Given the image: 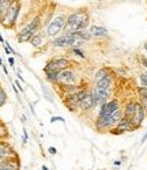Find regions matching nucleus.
Listing matches in <instances>:
<instances>
[{"mask_svg":"<svg viewBox=\"0 0 147 170\" xmlns=\"http://www.w3.org/2000/svg\"><path fill=\"white\" fill-rule=\"evenodd\" d=\"M112 82H113V78H112V75H109L106 78L101 79V80L95 82V87H98V89H110Z\"/></svg>","mask_w":147,"mask_h":170,"instance_id":"18","label":"nucleus"},{"mask_svg":"<svg viewBox=\"0 0 147 170\" xmlns=\"http://www.w3.org/2000/svg\"><path fill=\"white\" fill-rule=\"evenodd\" d=\"M145 117H146V112H145V109H143V108H142V105H140L139 102H138L136 109H135L134 116L131 117V121H132V125H134V128L139 127V125L142 124V121L145 120Z\"/></svg>","mask_w":147,"mask_h":170,"instance_id":"11","label":"nucleus"},{"mask_svg":"<svg viewBox=\"0 0 147 170\" xmlns=\"http://www.w3.org/2000/svg\"><path fill=\"white\" fill-rule=\"evenodd\" d=\"M42 170H49V169L46 168V166H42Z\"/></svg>","mask_w":147,"mask_h":170,"instance_id":"36","label":"nucleus"},{"mask_svg":"<svg viewBox=\"0 0 147 170\" xmlns=\"http://www.w3.org/2000/svg\"><path fill=\"white\" fill-rule=\"evenodd\" d=\"M78 108L82 110V112H87V110L93 109L94 108V101H93V94L91 91H86L83 98L79 101V105Z\"/></svg>","mask_w":147,"mask_h":170,"instance_id":"12","label":"nucleus"},{"mask_svg":"<svg viewBox=\"0 0 147 170\" xmlns=\"http://www.w3.org/2000/svg\"><path fill=\"white\" fill-rule=\"evenodd\" d=\"M86 18H90L86 10H79V11H75V12L70 14L68 18H67L66 29H64V30H66L67 33H72V31H76L78 26L81 25V22H82V20H84Z\"/></svg>","mask_w":147,"mask_h":170,"instance_id":"2","label":"nucleus"},{"mask_svg":"<svg viewBox=\"0 0 147 170\" xmlns=\"http://www.w3.org/2000/svg\"><path fill=\"white\" fill-rule=\"evenodd\" d=\"M57 83L63 84V86H72L76 83V74L72 69H66V71L59 72Z\"/></svg>","mask_w":147,"mask_h":170,"instance_id":"9","label":"nucleus"},{"mask_svg":"<svg viewBox=\"0 0 147 170\" xmlns=\"http://www.w3.org/2000/svg\"><path fill=\"white\" fill-rule=\"evenodd\" d=\"M140 82H142L143 87H146V89H147V72H145V74L140 75Z\"/></svg>","mask_w":147,"mask_h":170,"instance_id":"26","label":"nucleus"},{"mask_svg":"<svg viewBox=\"0 0 147 170\" xmlns=\"http://www.w3.org/2000/svg\"><path fill=\"white\" fill-rule=\"evenodd\" d=\"M72 53L74 55H78L81 58H84V53H83V52H81L79 49H72Z\"/></svg>","mask_w":147,"mask_h":170,"instance_id":"27","label":"nucleus"},{"mask_svg":"<svg viewBox=\"0 0 147 170\" xmlns=\"http://www.w3.org/2000/svg\"><path fill=\"white\" fill-rule=\"evenodd\" d=\"M71 66V61L66 57H55L49 61L48 64L45 66L44 71L45 74H49V72H61V71H66V69L70 68Z\"/></svg>","mask_w":147,"mask_h":170,"instance_id":"4","label":"nucleus"},{"mask_svg":"<svg viewBox=\"0 0 147 170\" xmlns=\"http://www.w3.org/2000/svg\"><path fill=\"white\" fill-rule=\"evenodd\" d=\"M2 161H3V159H2V158H0V162H2Z\"/></svg>","mask_w":147,"mask_h":170,"instance_id":"39","label":"nucleus"},{"mask_svg":"<svg viewBox=\"0 0 147 170\" xmlns=\"http://www.w3.org/2000/svg\"><path fill=\"white\" fill-rule=\"evenodd\" d=\"M0 42H4V40H3V37H2V34H0Z\"/></svg>","mask_w":147,"mask_h":170,"instance_id":"35","label":"nucleus"},{"mask_svg":"<svg viewBox=\"0 0 147 170\" xmlns=\"http://www.w3.org/2000/svg\"><path fill=\"white\" fill-rule=\"evenodd\" d=\"M117 109H120V102L117 101V99H110V101H108L106 104L101 105L98 117H106V116L112 114L114 110H117Z\"/></svg>","mask_w":147,"mask_h":170,"instance_id":"10","label":"nucleus"},{"mask_svg":"<svg viewBox=\"0 0 147 170\" xmlns=\"http://www.w3.org/2000/svg\"><path fill=\"white\" fill-rule=\"evenodd\" d=\"M38 26H40V16H36V18L31 20L27 26H25V27L19 31V34H33L34 36V34H36V30L38 29Z\"/></svg>","mask_w":147,"mask_h":170,"instance_id":"14","label":"nucleus"},{"mask_svg":"<svg viewBox=\"0 0 147 170\" xmlns=\"http://www.w3.org/2000/svg\"><path fill=\"white\" fill-rule=\"evenodd\" d=\"M138 93H139V97L147 98V89L146 87H139V89H138Z\"/></svg>","mask_w":147,"mask_h":170,"instance_id":"25","label":"nucleus"},{"mask_svg":"<svg viewBox=\"0 0 147 170\" xmlns=\"http://www.w3.org/2000/svg\"><path fill=\"white\" fill-rule=\"evenodd\" d=\"M82 44H83V41L74 38L71 33H66L64 36L55 38L52 45H53L55 48H74V49H76L78 46H81Z\"/></svg>","mask_w":147,"mask_h":170,"instance_id":"3","label":"nucleus"},{"mask_svg":"<svg viewBox=\"0 0 147 170\" xmlns=\"http://www.w3.org/2000/svg\"><path fill=\"white\" fill-rule=\"evenodd\" d=\"M136 105H138V102H135V101L128 102V104L125 105V109H124V117H128V119H131V117L134 116V113H135Z\"/></svg>","mask_w":147,"mask_h":170,"instance_id":"19","label":"nucleus"},{"mask_svg":"<svg viewBox=\"0 0 147 170\" xmlns=\"http://www.w3.org/2000/svg\"><path fill=\"white\" fill-rule=\"evenodd\" d=\"M89 33L91 38H105L108 36V29L105 26H99V25H91L89 27Z\"/></svg>","mask_w":147,"mask_h":170,"instance_id":"13","label":"nucleus"},{"mask_svg":"<svg viewBox=\"0 0 147 170\" xmlns=\"http://www.w3.org/2000/svg\"><path fill=\"white\" fill-rule=\"evenodd\" d=\"M30 42H31V45H33L34 48H38V46L42 44V36H41V34H34V36L31 37Z\"/></svg>","mask_w":147,"mask_h":170,"instance_id":"22","label":"nucleus"},{"mask_svg":"<svg viewBox=\"0 0 147 170\" xmlns=\"http://www.w3.org/2000/svg\"><path fill=\"white\" fill-rule=\"evenodd\" d=\"M48 151L51 152V154H53V155L56 154V152H57V151H56V148H55V147H49V150H48Z\"/></svg>","mask_w":147,"mask_h":170,"instance_id":"30","label":"nucleus"},{"mask_svg":"<svg viewBox=\"0 0 147 170\" xmlns=\"http://www.w3.org/2000/svg\"><path fill=\"white\" fill-rule=\"evenodd\" d=\"M8 63H10V66H14V58L10 57V58H8Z\"/></svg>","mask_w":147,"mask_h":170,"instance_id":"33","label":"nucleus"},{"mask_svg":"<svg viewBox=\"0 0 147 170\" xmlns=\"http://www.w3.org/2000/svg\"><path fill=\"white\" fill-rule=\"evenodd\" d=\"M60 86V90L64 93V94H67V97L71 95V94H75V93L81 91V90H84L82 86H78V84H72V86H63V84H59Z\"/></svg>","mask_w":147,"mask_h":170,"instance_id":"16","label":"nucleus"},{"mask_svg":"<svg viewBox=\"0 0 147 170\" xmlns=\"http://www.w3.org/2000/svg\"><path fill=\"white\" fill-rule=\"evenodd\" d=\"M19 8H20L19 2H13V4H11L10 10L7 11V14L0 19V22H2V25L4 26V27H11V26L15 25L16 19H18Z\"/></svg>","mask_w":147,"mask_h":170,"instance_id":"5","label":"nucleus"},{"mask_svg":"<svg viewBox=\"0 0 147 170\" xmlns=\"http://www.w3.org/2000/svg\"><path fill=\"white\" fill-rule=\"evenodd\" d=\"M93 94V101H94V106H98V105H104L109 101L110 98V89H95L91 91Z\"/></svg>","mask_w":147,"mask_h":170,"instance_id":"7","label":"nucleus"},{"mask_svg":"<svg viewBox=\"0 0 147 170\" xmlns=\"http://www.w3.org/2000/svg\"><path fill=\"white\" fill-rule=\"evenodd\" d=\"M55 121H61V122H64V119H63V117H59V116L52 117V119H51V122H55Z\"/></svg>","mask_w":147,"mask_h":170,"instance_id":"28","label":"nucleus"},{"mask_svg":"<svg viewBox=\"0 0 147 170\" xmlns=\"http://www.w3.org/2000/svg\"><path fill=\"white\" fill-rule=\"evenodd\" d=\"M145 49H146V52H147V44H146V45H145Z\"/></svg>","mask_w":147,"mask_h":170,"instance_id":"38","label":"nucleus"},{"mask_svg":"<svg viewBox=\"0 0 147 170\" xmlns=\"http://www.w3.org/2000/svg\"><path fill=\"white\" fill-rule=\"evenodd\" d=\"M124 117V112H123L121 109H117L114 110L112 114L106 117H98L95 121V127L98 131H110L112 128H114L117 124H119V121Z\"/></svg>","mask_w":147,"mask_h":170,"instance_id":"1","label":"nucleus"},{"mask_svg":"<svg viewBox=\"0 0 147 170\" xmlns=\"http://www.w3.org/2000/svg\"><path fill=\"white\" fill-rule=\"evenodd\" d=\"M110 75V71L108 68H101L98 72L95 74V76H94V79H95V82H98V80H101V79H104V78H106V76H109Z\"/></svg>","mask_w":147,"mask_h":170,"instance_id":"21","label":"nucleus"},{"mask_svg":"<svg viewBox=\"0 0 147 170\" xmlns=\"http://www.w3.org/2000/svg\"><path fill=\"white\" fill-rule=\"evenodd\" d=\"M57 76H59L57 72H49V74H46V79H48V82L57 83Z\"/></svg>","mask_w":147,"mask_h":170,"instance_id":"23","label":"nucleus"},{"mask_svg":"<svg viewBox=\"0 0 147 170\" xmlns=\"http://www.w3.org/2000/svg\"><path fill=\"white\" fill-rule=\"evenodd\" d=\"M5 101H7V94H5V91L2 89V87H0V106H2V105H4Z\"/></svg>","mask_w":147,"mask_h":170,"instance_id":"24","label":"nucleus"},{"mask_svg":"<svg viewBox=\"0 0 147 170\" xmlns=\"http://www.w3.org/2000/svg\"><path fill=\"white\" fill-rule=\"evenodd\" d=\"M11 4H13V2H10V0H0V19L7 14V11L10 10Z\"/></svg>","mask_w":147,"mask_h":170,"instance_id":"20","label":"nucleus"},{"mask_svg":"<svg viewBox=\"0 0 147 170\" xmlns=\"http://www.w3.org/2000/svg\"><path fill=\"white\" fill-rule=\"evenodd\" d=\"M72 37L76 38V40H81V41H90L91 40V36H90V33L87 30H81V31H72Z\"/></svg>","mask_w":147,"mask_h":170,"instance_id":"17","label":"nucleus"},{"mask_svg":"<svg viewBox=\"0 0 147 170\" xmlns=\"http://www.w3.org/2000/svg\"><path fill=\"white\" fill-rule=\"evenodd\" d=\"M142 63H143V66L147 68V58L146 57H142Z\"/></svg>","mask_w":147,"mask_h":170,"instance_id":"31","label":"nucleus"},{"mask_svg":"<svg viewBox=\"0 0 147 170\" xmlns=\"http://www.w3.org/2000/svg\"><path fill=\"white\" fill-rule=\"evenodd\" d=\"M22 142H23V144H26V143H27V132H26V129H23V137H22Z\"/></svg>","mask_w":147,"mask_h":170,"instance_id":"29","label":"nucleus"},{"mask_svg":"<svg viewBox=\"0 0 147 170\" xmlns=\"http://www.w3.org/2000/svg\"><path fill=\"white\" fill-rule=\"evenodd\" d=\"M146 140H147V133L145 135V136H143V139H142V142H146Z\"/></svg>","mask_w":147,"mask_h":170,"instance_id":"34","label":"nucleus"},{"mask_svg":"<svg viewBox=\"0 0 147 170\" xmlns=\"http://www.w3.org/2000/svg\"><path fill=\"white\" fill-rule=\"evenodd\" d=\"M15 152L10 147V144L5 142H0V158L2 159H7V158H14Z\"/></svg>","mask_w":147,"mask_h":170,"instance_id":"15","label":"nucleus"},{"mask_svg":"<svg viewBox=\"0 0 147 170\" xmlns=\"http://www.w3.org/2000/svg\"><path fill=\"white\" fill-rule=\"evenodd\" d=\"M86 91H87V90H81V91H78V93H75V94H71V95H68V97H66V98H64V105L68 108V110L74 112L75 109H78L79 101H81V99L84 97Z\"/></svg>","mask_w":147,"mask_h":170,"instance_id":"8","label":"nucleus"},{"mask_svg":"<svg viewBox=\"0 0 147 170\" xmlns=\"http://www.w3.org/2000/svg\"><path fill=\"white\" fill-rule=\"evenodd\" d=\"M0 66H3V61H2V58H0Z\"/></svg>","mask_w":147,"mask_h":170,"instance_id":"37","label":"nucleus"},{"mask_svg":"<svg viewBox=\"0 0 147 170\" xmlns=\"http://www.w3.org/2000/svg\"><path fill=\"white\" fill-rule=\"evenodd\" d=\"M120 165H121V161H116V162H114V166H116V168H120Z\"/></svg>","mask_w":147,"mask_h":170,"instance_id":"32","label":"nucleus"},{"mask_svg":"<svg viewBox=\"0 0 147 170\" xmlns=\"http://www.w3.org/2000/svg\"><path fill=\"white\" fill-rule=\"evenodd\" d=\"M66 22H67V18L64 15H59L52 20L51 23L48 25V29H46V34L49 37H55L60 33L61 30L66 29Z\"/></svg>","mask_w":147,"mask_h":170,"instance_id":"6","label":"nucleus"}]
</instances>
